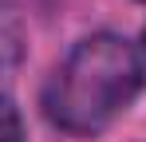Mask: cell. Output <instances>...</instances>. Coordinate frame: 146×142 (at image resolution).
<instances>
[{
    "label": "cell",
    "instance_id": "1",
    "mask_svg": "<svg viewBox=\"0 0 146 142\" xmlns=\"http://www.w3.org/2000/svg\"><path fill=\"white\" fill-rule=\"evenodd\" d=\"M142 79L146 63L138 47L119 32H95L55 67L44 91V111L67 134H99L130 107Z\"/></svg>",
    "mask_w": 146,
    "mask_h": 142
},
{
    "label": "cell",
    "instance_id": "2",
    "mask_svg": "<svg viewBox=\"0 0 146 142\" xmlns=\"http://www.w3.org/2000/svg\"><path fill=\"white\" fill-rule=\"evenodd\" d=\"M24 59V32H20V20L16 12L0 0V87L12 83V75Z\"/></svg>",
    "mask_w": 146,
    "mask_h": 142
},
{
    "label": "cell",
    "instance_id": "3",
    "mask_svg": "<svg viewBox=\"0 0 146 142\" xmlns=\"http://www.w3.org/2000/svg\"><path fill=\"white\" fill-rule=\"evenodd\" d=\"M0 142H24V122H20V111L0 99Z\"/></svg>",
    "mask_w": 146,
    "mask_h": 142
},
{
    "label": "cell",
    "instance_id": "4",
    "mask_svg": "<svg viewBox=\"0 0 146 142\" xmlns=\"http://www.w3.org/2000/svg\"><path fill=\"white\" fill-rule=\"evenodd\" d=\"M142 44H146V32H142Z\"/></svg>",
    "mask_w": 146,
    "mask_h": 142
}]
</instances>
